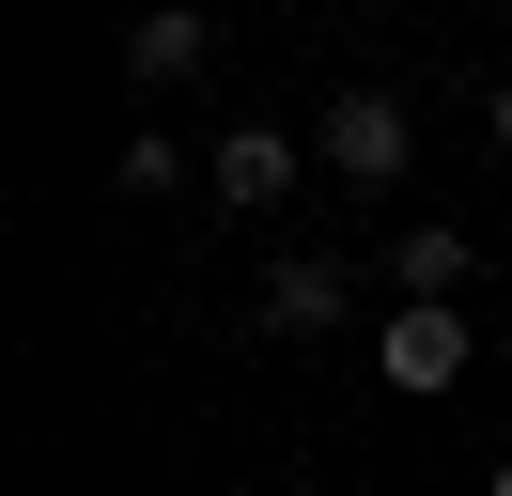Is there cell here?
Segmentation results:
<instances>
[{"label":"cell","instance_id":"6da1fadb","mask_svg":"<svg viewBox=\"0 0 512 496\" xmlns=\"http://www.w3.org/2000/svg\"><path fill=\"white\" fill-rule=\"evenodd\" d=\"M311 155H326V171H342V186H404V155H419V124H404V93H373V78H357L342 109L311 124Z\"/></svg>","mask_w":512,"mask_h":496},{"label":"cell","instance_id":"7a4b0ae2","mask_svg":"<svg viewBox=\"0 0 512 496\" xmlns=\"http://www.w3.org/2000/svg\"><path fill=\"white\" fill-rule=\"evenodd\" d=\"M373 388H404V403L466 388V310H388L373 326Z\"/></svg>","mask_w":512,"mask_h":496},{"label":"cell","instance_id":"3957f363","mask_svg":"<svg viewBox=\"0 0 512 496\" xmlns=\"http://www.w3.org/2000/svg\"><path fill=\"white\" fill-rule=\"evenodd\" d=\"M202 62H218V0H140L125 16V78L140 93H187Z\"/></svg>","mask_w":512,"mask_h":496},{"label":"cell","instance_id":"277c9868","mask_svg":"<svg viewBox=\"0 0 512 496\" xmlns=\"http://www.w3.org/2000/svg\"><path fill=\"white\" fill-rule=\"evenodd\" d=\"M295 171H311V140H280V124H218V217H280Z\"/></svg>","mask_w":512,"mask_h":496},{"label":"cell","instance_id":"5b68a950","mask_svg":"<svg viewBox=\"0 0 512 496\" xmlns=\"http://www.w3.org/2000/svg\"><path fill=\"white\" fill-rule=\"evenodd\" d=\"M357 310V264H326V248H280V264H264V326L280 341H326Z\"/></svg>","mask_w":512,"mask_h":496},{"label":"cell","instance_id":"8992f818","mask_svg":"<svg viewBox=\"0 0 512 496\" xmlns=\"http://www.w3.org/2000/svg\"><path fill=\"white\" fill-rule=\"evenodd\" d=\"M466 264H481V248L450 233V217H419V233H388V295H404V310H466Z\"/></svg>","mask_w":512,"mask_h":496},{"label":"cell","instance_id":"52a82bcc","mask_svg":"<svg viewBox=\"0 0 512 496\" xmlns=\"http://www.w3.org/2000/svg\"><path fill=\"white\" fill-rule=\"evenodd\" d=\"M109 186H125V202H156V186H187V140H171V124H140V140L109 155Z\"/></svg>","mask_w":512,"mask_h":496},{"label":"cell","instance_id":"ba28073f","mask_svg":"<svg viewBox=\"0 0 512 496\" xmlns=\"http://www.w3.org/2000/svg\"><path fill=\"white\" fill-rule=\"evenodd\" d=\"M481 140H497V155H512V78H497V93H481Z\"/></svg>","mask_w":512,"mask_h":496},{"label":"cell","instance_id":"9c48e42d","mask_svg":"<svg viewBox=\"0 0 512 496\" xmlns=\"http://www.w3.org/2000/svg\"><path fill=\"white\" fill-rule=\"evenodd\" d=\"M481 496H512V465H497V481H481Z\"/></svg>","mask_w":512,"mask_h":496}]
</instances>
